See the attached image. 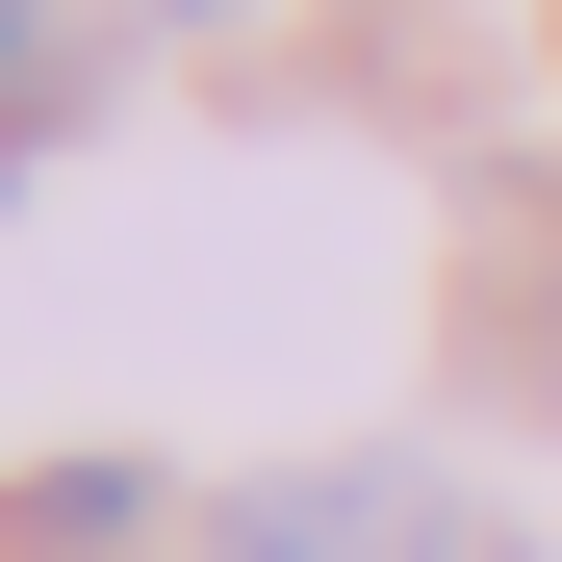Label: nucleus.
Returning <instances> with one entry per match:
<instances>
[{
    "mask_svg": "<svg viewBox=\"0 0 562 562\" xmlns=\"http://www.w3.org/2000/svg\"><path fill=\"white\" fill-rule=\"evenodd\" d=\"M231 562H460V486L435 460H307V486H256Z\"/></svg>",
    "mask_w": 562,
    "mask_h": 562,
    "instance_id": "f257e3e1",
    "label": "nucleus"
},
{
    "mask_svg": "<svg viewBox=\"0 0 562 562\" xmlns=\"http://www.w3.org/2000/svg\"><path fill=\"white\" fill-rule=\"evenodd\" d=\"M0 77H26V0H0Z\"/></svg>",
    "mask_w": 562,
    "mask_h": 562,
    "instance_id": "f03ea898",
    "label": "nucleus"
}]
</instances>
